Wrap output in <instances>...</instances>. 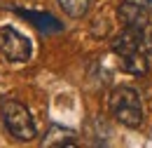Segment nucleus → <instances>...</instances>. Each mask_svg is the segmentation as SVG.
I'll list each match as a JSON object with an SVG mask.
<instances>
[{
  "label": "nucleus",
  "instance_id": "f257e3e1",
  "mask_svg": "<svg viewBox=\"0 0 152 148\" xmlns=\"http://www.w3.org/2000/svg\"><path fill=\"white\" fill-rule=\"evenodd\" d=\"M0 113H2V120H5V127L10 130V134L19 141H31L38 136L35 130V122H33V115L31 111L17 101V99H2L0 101Z\"/></svg>",
  "mask_w": 152,
  "mask_h": 148
},
{
  "label": "nucleus",
  "instance_id": "f03ea898",
  "mask_svg": "<svg viewBox=\"0 0 152 148\" xmlns=\"http://www.w3.org/2000/svg\"><path fill=\"white\" fill-rule=\"evenodd\" d=\"M108 106L115 118L126 125V127H140L143 122V106H140V94L133 87H117L108 96Z\"/></svg>",
  "mask_w": 152,
  "mask_h": 148
},
{
  "label": "nucleus",
  "instance_id": "7ed1b4c3",
  "mask_svg": "<svg viewBox=\"0 0 152 148\" xmlns=\"http://www.w3.org/2000/svg\"><path fill=\"white\" fill-rule=\"evenodd\" d=\"M0 54L10 61H26L31 56V40L21 36L17 28H0Z\"/></svg>",
  "mask_w": 152,
  "mask_h": 148
},
{
  "label": "nucleus",
  "instance_id": "20e7f679",
  "mask_svg": "<svg viewBox=\"0 0 152 148\" xmlns=\"http://www.w3.org/2000/svg\"><path fill=\"white\" fill-rule=\"evenodd\" d=\"M140 45H143V28H136V26H124V31L113 40V50L119 56L140 52Z\"/></svg>",
  "mask_w": 152,
  "mask_h": 148
},
{
  "label": "nucleus",
  "instance_id": "39448f33",
  "mask_svg": "<svg viewBox=\"0 0 152 148\" xmlns=\"http://www.w3.org/2000/svg\"><path fill=\"white\" fill-rule=\"evenodd\" d=\"M117 19L124 24V26H136V28H145L148 24V7L136 2V0H124L119 7H117Z\"/></svg>",
  "mask_w": 152,
  "mask_h": 148
},
{
  "label": "nucleus",
  "instance_id": "423d86ee",
  "mask_svg": "<svg viewBox=\"0 0 152 148\" xmlns=\"http://www.w3.org/2000/svg\"><path fill=\"white\" fill-rule=\"evenodd\" d=\"M75 132L66 130V127H58V125H52L47 136L42 139V146H75Z\"/></svg>",
  "mask_w": 152,
  "mask_h": 148
},
{
  "label": "nucleus",
  "instance_id": "0eeeda50",
  "mask_svg": "<svg viewBox=\"0 0 152 148\" xmlns=\"http://www.w3.org/2000/svg\"><path fill=\"white\" fill-rule=\"evenodd\" d=\"M122 59H124V61H122V68H124L126 73H131V75H145L148 68H150L148 56L143 54V52H133V54L122 56Z\"/></svg>",
  "mask_w": 152,
  "mask_h": 148
},
{
  "label": "nucleus",
  "instance_id": "6e6552de",
  "mask_svg": "<svg viewBox=\"0 0 152 148\" xmlns=\"http://www.w3.org/2000/svg\"><path fill=\"white\" fill-rule=\"evenodd\" d=\"M89 5L91 0H58V7L73 19H82L89 12Z\"/></svg>",
  "mask_w": 152,
  "mask_h": 148
},
{
  "label": "nucleus",
  "instance_id": "1a4fd4ad",
  "mask_svg": "<svg viewBox=\"0 0 152 148\" xmlns=\"http://www.w3.org/2000/svg\"><path fill=\"white\" fill-rule=\"evenodd\" d=\"M136 2H140V5H145L148 10H150V7H152V0H136Z\"/></svg>",
  "mask_w": 152,
  "mask_h": 148
},
{
  "label": "nucleus",
  "instance_id": "9d476101",
  "mask_svg": "<svg viewBox=\"0 0 152 148\" xmlns=\"http://www.w3.org/2000/svg\"><path fill=\"white\" fill-rule=\"evenodd\" d=\"M148 45H150V50H152V36H150V38H148Z\"/></svg>",
  "mask_w": 152,
  "mask_h": 148
}]
</instances>
